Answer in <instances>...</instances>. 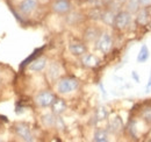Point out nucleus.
I'll return each instance as SVG.
<instances>
[{"label":"nucleus","mask_w":151,"mask_h":142,"mask_svg":"<svg viewBox=\"0 0 151 142\" xmlns=\"http://www.w3.org/2000/svg\"><path fill=\"white\" fill-rule=\"evenodd\" d=\"M62 73H63L62 65L58 62H51L48 67V70H47V78L49 79V82L56 83L62 77Z\"/></svg>","instance_id":"9"},{"label":"nucleus","mask_w":151,"mask_h":142,"mask_svg":"<svg viewBox=\"0 0 151 142\" xmlns=\"http://www.w3.org/2000/svg\"><path fill=\"white\" fill-rule=\"evenodd\" d=\"M14 130L17 133V135L21 138L23 141L27 142H32L34 141V136L32 134V130L29 128V126L27 124H23V122H19L14 126Z\"/></svg>","instance_id":"7"},{"label":"nucleus","mask_w":151,"mask_h":142,"mask_svg":"<svg viewBox=\"0 0 151 142\" xmlns=\"http://www.w3.org/2000/svg\"><path fill=\"white\" fill-rule=\"evenodd\" d=\"M68 109V104L63 98H58L56 97L55 101L51 105V112L55 115H62L63 113H65Z\"/></svg>","instance_id":"14"},{"label":"nucleus","mask_w":151,"mask_h":142,"mask_svg":"<svg viewBox=\"0 0 151 142\" xmlns=\"http://www.w3.org/2000/svg\"><path fill=\"white\" fill-rule=\"evenodd\" d=\"M48 67V58L44 57V56H38L37 58H35L34 61H32L29 64H28V69L32 72H42L47 69Z\"/></svg>","instance_id":"12"},{"label":"nucleus","mask_w":151,"mask_h":142,"mask_svg":"<svg viewBox=\"0 0 151 142\" xmlns=\"http://www.w3.org/2000/svg\"><path fill=\"white\" fill-rule=\"evenodd\" d=\"M107 117H108V112H107V109L105 108V107H99L98 109H96V114H95V118H96V120L98 121H101V120H106L107 119Z\"/></svg>","instance_id":"23"},{"label":"nucleus","mask_w":151,"mask_h":142,"mask_svg":"<svg viewBox=\"0 0 151 142\" xmlns=\"http://www.w3.org/2000/svg\"><path fill=\"white\" fill-rule=\"evenodd\" d=\"M150 21H151V18L149 17V14H148L145 7H141V8L134 14V22L136 23V26L147 27V26H149Z\"/></svg>","instance_id":"11"},{"label":"nucleus","mask_w":151,"mask_h":142,"mask_svg":"<svg viewBox=\"0 0 151 142\" xmlns=\"http://www.w3.org/2000/svg\"><path fill=\"white\" fill-rule=\"evenodd\" d=\"M80 86V82L73 76L60 77L56 82V91L58 94L66 96L76 92Z\"/></svg>","instance_id":"1"},{"label":"nucleus","mask_w":151,"mask_h":142,"mask_svg":"<svg viewBox=\"0 0 151 142\" xmlns=\"http://www.w3.org/2000/svg\"><path fill=\"white\" fill-rule=\"evenodd\" d=\"M124 8L127 11H129L130 13L135 14L139 8H141V4L139 0H127L124 4Z\"/></svg>","instance_id":"19"},{"label":"nucleus","mask_w":151,"mask_h":142,"mask_svg":"<svg viewBox=\"0 0 151 142\" xmlns=\"http://www.w3.org/2000/svg\"><path fill=\"white\" fill-rule=\"evenodd\" d=\"M43 50H44V47H42V48H38V49H36V50H35V51H34L33 54H32V55H30L28 58H26V59L22 62V64L20 65V68H24V67H26V65H28V64H29L32 61H34L35 58H37L38 56H41V54H42V51H43Z\"/></svg>","instance_id":"21"},{"label":"nucleus","mask_w":151,"mask_h":142,"mask_svg":"<svg viewBox=\"0 0 151 142\" xmlns=\"http://www.w3.org/2000/svg\"><path fill=\"white\" fill-rule=\"evenodd\" d=\"M115 14H116V12H114L111 8H107V7H106V9L102 11V14H101V19H100V20H101L104 23H106L107 26H112V27H113Z\"/></svg>","instance_id":"18"},{"label":"nucleus","mask_w":151,"mask_h":142,"mask_svg":"<svg viewBox=\"0 0 151 142\" xmlns=\"http://www.w3.org/2000/svg\"><path fill=\"white\" fill-rule=\"evenodd\" d=\"M88 1H93V0H88Z\"/></svg>","instance_id":"29"},{"label":"nucleus","mask_w":151,"mask_h":142,"mask_svg":"<svg viewBox=\"0 0 151 142\" xmlns=\"http://www.w3.org/2000/svg\"><path fill=\"white\" fill-rule=\"evenodd\" d=\"M139 4H141V7H147L151 5V0H139Z\"/></svg>","instance_id":"26"},{"label":"nucleus","mask_w":151,"mask_h":142,"mask_svg":"<svg viewBox=\"0 0 151 142\" xmlns=\"http://www.w3.org/2000/svg\"><path fill=\"white\" fill-rule=\"evenodd\" d=\"M50 9L57 15H66L72 9L71 0H51Z\"/></svg>","instance_id":"5"},{"label":"nucleus","mask_w":151,"mask_h":142,"mask_svg":"<svg viewBox=\"0 0 151 142\" xmlns=\"http://www.w3.org/2000/svg\"><path fill=\"white\" fill-rule=\"evenodd\" d=\"M93 141L95 142H107L109 141V132L104 128L95 129L93 134Z\"/></svg>","instance_id":"17"},{"label":"nucleus","mask_w":151,"mask_h":142,"mask_svg":"<svg viewBox=\"0 0 151 142\" xmlns=\"http://www.w3.org/2000/svg\"><path fill=\"white\" fill-rule=\"evenodd\" d=\"M151 92V68H150V75H149V79L148 83L145 85V93H150Z\"/></svg>","instance_id":"24"},{"label":"nucleus","mask_w":151,"mask_h":142,"mask_svg":"<svg viewBox=\"0 0 151 142\" xmlns=\"http://www.w3.org/2000/svg\"><path fill=\"white\" fill-rule=\"evenodd\" d=\"M55 121H56V118H55V114L51 112V113H47L42 117V122L47 127H54L55 126Z\"/></svg>","instance_id":"22"},{"label":"nucleus","mask_w":151,"mask_h":142,"mask_svg":"<svg viewBox=\"0 0 151 142\" xmlns=\"http://www.w3.org/2000/svg\"><path fill=\"white\" fill-rule=\"evenodd\" d=\"M123 127H124V125H123L122 119H121L119 115H116L115 118H113V119L108 122V128H107V130L109 132V134H119L120 132L123 130Z\"/></svg>","instance_id":"13"},{"label":"nucleus","mask_w":151,"mask_h":142,"mask_svg":"<svg viewBox=\"0 0 151 142\" xmlns=\"http://www.w3.org/2000/svg\"><path fill=\"white\" fill-rule=\"evenodd\" d=\"M68 49H69V53L71 54L72 56H76V57H81L84 54H86L88 51V48H87L86 42L80 41V40H73V41H71L68 44Z\"/></svg>","instance_id":"6"},{"label":"nucleus","mask_w":151,"mask_h":142,"mask_svg":"<svg viewBox=\"0 0 151 142\" xmlns=\"http://www.w3.org/2000/svg\"><path fill=\"white\" fill-rule=\"evenodd\" d=\"M150 58V50H149V47L147 44H142L138 54H137V57H136V62L137 63H145L148 59Z\"/></svg>","instance_id":"16"},{"label":"nucleus","mask_w":151,"mask_h":142,"mask_svg":"<svg viewBox=\"0 0 151 142\" xmlns=\"http://www.w3.org/2000/svg\"><path fill=\"white\" fill-rule=\"evenodd\" d=\"M132 78L134 79V82H136L137 84L141 82V78H139V76H138V73L136 71H132Z\"/></svg>","instance_id":"25"},{"label":"nucleus","mask_w":151,"mask_h":142,"mask_svg":"<svg viewBox=\"0 0 151 142\" xmlns=\"http://www.w3.org/2000/svg\"><path fill=\"white\" fill-rule=\"evenodd\" d=\"M80 58V63H81V65L83 67H85V68H87V69H93V68H96L100 63H101V61H100V58L94 55V54L92 53H87L84 54L81 57H79Z\"/></svg>","instance_id":"10"},{"label":"nucleus","mask_w":151,"mask_h":142,"mask_svg":"<svg viewBox=\"0 0 151 142\" xmlns=\"http://www.w3.org/2000/svg\"><path fill=\"white\" fill-rule=\"evenodd\" d=\"M38 7V0H22L19 4L18 8L22 15H30L33 14Z\"/></svg>","instance_id":"8"},{"label":"nucleus","mask_w":151,"mask_h":142,"mask_svg":"<svg viewBox=\"0 0 151 142\" xmlns=\"http://www.w3.org/2000/svg\"><path fill=\"white\" fill-rule=\"evenodd\" d=\"M132 22H134V14L127 11L126 8H122L117 11L115 14L113 27L117 32H124L130 28Z\"/></svg>","instance_id":"2"},{"label":"nucleus","mask_w":151,"mask_h":142,"mask_svg":"<svg viewBox=\"0 0 151 142\" xmlns=\"http://www.w3.org/2000/svg\"><path fill=\"white\" fill-rule=\"evenodd\" d=\"M112 1H113V0H100L101 5H102V6H105V7H107V6H108V5H109Z\"/></svg>","instance_id":"27"},{"label":"nucleus","mask_w":151,"mask_h":142,"mask_svg":"<svg viewBox=\"0 0 151 142\" xmlns=\"http://www.w3.org/2000/svg\"><path fill=\"white\" fill-rule=\"evenodd\" d=\"M100 33H101V30L98 27H95V26L87 27L85 29V32H84V40H85V42H95L96 38L100 35Z\"/></svg>","instance_id":"15"},{"label":"nucleus","mask_w":151,"mask_h":142,"mask_svg":"<svg viewBox=\"0 0 151 142\" xmlns=\"http://www.w3.org/2000/svg\"><path fill=\"white\" fill-rule=\"evenodd\" d=\"M141 120H143L147 125L151 124V104H148L141 109Z\"/></svg>","instance_id":"20"},{"label":"nucleus","mask_w":151,"mask_h":142,"mask_svg":"<svg viewBox=\"0 0 151 142\" xmlns=\"http://www.w3.org/2000/svg\"><path fill=\"white\" fill-rule=\"evenodd\" d=\"M145 8H147V12H148V14H149V17H150V18H151V5H149V6H147Z\"/></svg>","instance_id":"28"},{"label":"nucleus","mask_w":151,"mask_h":142,"mask_svg":"<svg viewBox=\"0 0 151 142\" xmlns=\"http://www.w3.org/2000/svg\"><path fill=\"white\" fill-rule=\"evenodd\" d=\"M56 93L50 91V90H42L40 91L34 98V101L38 107L41 108H47V107H51L52 103L56 99Z\"/></svg>","instance_id":"4"},{"label":"nucleus","mask_w":151,"mask_h":142,"mask_svg":"<svg viewBox=\"0 0 151 142\" xmlns=\"http://www.w3.org/2000/svg\"><path fill=\"white\" fill-rule=\"evenodd\" d=\"M94 47L98 51H100L104 55H107L112 51L114 47V38L113 35L108 30H101L99 37L94 42Z\"/></svg>","instance_id":"3"}]
</instances>
